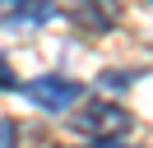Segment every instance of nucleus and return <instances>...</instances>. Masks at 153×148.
<instances>
[{"label":"nucleus","instance_id":"obj_1","mask_svg":"<svg viewBox=\"0 0 153 148\" xmlns=\"http://www.w3.org/2000/svg\"><path fill=\"white\" fill-rule=\"evenodd\" d=\"M23 97H28L33 107L60 116V111H70L79 97H84V83H79V79H65V74H37V79L23 83Z\"/></svg>","mask_w":153,"mask_h":148},{"label":"nucleus","instance_id":"obj_2","mask_svg":"<svg viewBox=\"0 0 153 148\" xmlns=\"http://www.w3.org/2000/svg\"><path fill=\"white\" fill-rule=\"evenodd\" d=\"M74 130L93 134V144H111V139H121L125 130H130V111L116 107V102H88L74 116Z\"/></svg>","mask_w":153,"mask_h":148},{"label":"nucleus","instance_id":"obj_3","mask_svg":"<svg viewBox=\"0 0 153 148\" xmlns=\"http://www.w3.org/2000/svg\"><path fill=\"white\" fill-rule=\"evenodd\" d=\"M56 18V0H0V23L5 28H37Z\"/></svg>","mask_w":153,"mask_h":148},{"label":"nucleus","instance_id":"obj_4","mask_svg":"<svg viewBox=\"0 0 153 148\" xmlns=\"http://www.w3.org/2000/svg\"><path fill=\"white\" fill-rule=\"evenodd\" d=\"M0 148H19V120L0 116Z\"/></svg>","mask_w":153,"mask_h":148},{"label":"nucleus","instance_id":"obj_5","mask_svg":"<svg viewBox=\"0 0 153 148\" xmlns=\"http://www.w3.org/2000/svg\"><path fill=\"white\" fill-rule=\"evenodd\" d=\"M19 88V79H14V70H10V60L0 56V92H14Z\"/></svg>","mask_w":153,"mask_h":148},{"label":"nucleus","instance_id":"obj_6","mask_svg":"<svg viewBox=\"0 0 153 148\" xmlns=\"http://www.w3.org/2000/svg\"><path fill=\"white\" fill-rule=\"evenodd\" d=\"M102 83H107V88H125V83H134V74H125V70H107Z\"/></svg>","mask_w":153,"mask_h":148},{"label":"nucleus","instance_id":"obj_7","mask_svg":"<svg viewBox=\"0 0 153 148\" xmlns=\"http://www.w3.org/2000/svg\"><path fill=\"white\" fill-rule=\"evenodd\" d=\"M88 148H130V144H121V139H111V144H88Z\"/></svg>","mask_w":153,"mask_h":148}]
</instances>
